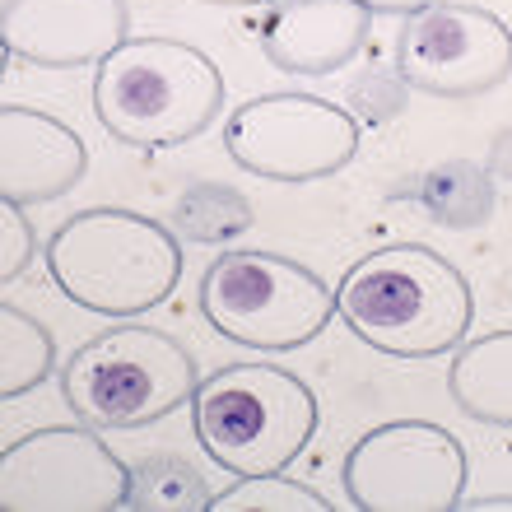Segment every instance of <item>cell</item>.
<instances>
[{"mask_svg": "<svg viewBox=\"0 0 512 512\" xmlns=\"http://www.w3.org/2000/svg\"><path fill=\"white\" fill-rule=\"evenodd\" d=\"M336 312L354 336L396 359L457 350L475 317L471 280L424 243H391L345 270Z\"/></svg>", "mask_w": 512, "mask_h": 512, "instance_id": "1", "label": "cell"}, {"mask_svg": "<svg viewBox=\"0 0 512 512\" xmlns=\"http://www.w3.org/2000/svg\"><path fill=\"white\" fill-rule=\"evenodd\" d=\"M56 289L103 317H140L182 280V247L168 224L122 205H94L56 224L47 238Z\"/></svg>", "mask_w": 512, "mask_h": 512, "instance_id": "2", "label": "cell"}, {"mask_svg": "<svg viewBox=\"0 0 512 512\" xmlns=\"http://www.w3.org/2000/svg\"><path fill=\"white\" fill-rule=\"evenodd\" d=\"M224 108V75L201 47L177 38H126L98 61L94 117L135 149L196 140Z\"/></svg>", "mask_w": 512, "mask_h": 512, "instance_id": "3", "label": "cell"}, {"mask_svg": "<svg viewBox=\"0 0 512 512\" xmlns=\"http://www.w3.org/2000/svg\"><path fill=\"white\" fill-rule=\"evenodd\" d=\"M317 396L280 364H224L191 396V429L205 457L243 475L284 471L317 433Z\"/></svg>", "mask_w": 512, "mask_h": 512, "instance_id": "4", "label": "cell"}, {"mask_svg": "<svg viewBox=\"0 0 512 512\" xmlns=\"http://www.w3.org/2000/svg\"><path fill=\"white\" fill-rule=\"evenodd\" d=\"M201 387V368L159 326H112L66 359L61 396L89 429H140L173 415Z\"/></svg>", "mask_w": 512, "mask_h": 512, "instance_id": "5", "label": "cell"}, {"mask_svg": "<svg viewBox=\"0 0 512 512\" xmlns=\"http://www.w3.org/2000/svg\"><path fill=\"white\" fill-rule=\"evenodd\" d=\"M201 312L219 336L252 350H298L322 336L336 294L322 275L275 252H224L201 275Z\"/></svg>", "mask_w": 512, "mask_h": 512, "instance_id": "6", "label": "cell"}, {"mask_svg": "<svg viewBox=\"0 0 512 512\" xmlns=\"http://www.w3.org/2000/svg\"><path fill=\"white\" fill-rule=\"evenodd\" d=\"M340 480L364 512H452L466 494V447L443 424L396 419L350 447Z\"/></svg>", "mask_w": 512, "mask_h": 512, "instance_id": "7", "label": "cell"}, {"mask_svg": "<svg viewBox=\"0 0 512 512\" xmlns=\"http://www.w3.org/2000/svg\"><path fill=\"white\" fill-rule=\"evenodd\" d=\"M224 149L266 182H317L359 154V117L317 94H261L229 117Z\"/></svg>", "mask_w": 512, "mask_h": 512, "instance_id": "8", "label": "cell"}, {"mask_svg": "<svg viewBox=\"0 0 512 512\" xmlns=\"http://www.w3.org/2000/svg\"><path fill=\"white\" fill-rule=\"evenodd\" d=\"M131 471L98 433L52 424L0 457V503L10 512H108L126 508Z\"/></svg>", "mask_w": 512, "mask_h": 512, "instance_id": "9", "label": "cell"}, {"mask_svg": "<svg viewBox=\"0 0 512 512\" xmlns=\"http://www.w3.org/2000/svg\"><path fill=\"white\" fill-rule=\"evenodd\" d=\"M396 70L419 94L480 98L512 75V28L475 5L433 0L401 24Z\"/></svg>", "mask_w": 512, "mask_h": 512, "instance_id": "10", "label": "cell"}, {"mask_svg": "<svg viewBox=\"0 0 512 512\" xmlns=\"http://www.w3.org/2000/svg\"><path fill=\"white\" fill-rule=\"evenodd\" d=\"M126 0H5L0 38L28 66H89L126 42Z\"/></svg>", "mask_w": 512, "mask_h": 512, "instance_id": "11", "label": "cell"}, {"mask_svg": "<svg viewBox=\"0 0 512 512\" xmlns=\"http://www.w3.org/2000/svg\"><path fill=\"white\" fill-rule=\"evenodd\" d=\"M89 168L80 131L56 122L52 112L0 108V196L14 205H42L66 196Z\"/></svg>", "mask_w": 512, "mask_h": 512, "instance_id": "12", "label": "cell"}, {"mask_svg": "<svg viewBox=\"0 0 512 512\" xmlns=\"http://www.w3.org/2000/svg\"><path fill=\"white\" fill-rule=\"evenodd\" d=\"M368 42L359 0H275L261 24V52L289 75H336Z\"/></svg>", "mask_w": 512, "mask_h": 512, "instance_id": "13", "label": "cell"}, {"mask_svg": "<svg viewBox=\"0 0 512 512\" xmlns=\"http://www.w3.org/2000/svg\"><path fill=\"white\" fill-rule=\"evenodd\" d=\"M447 391L461 415L512 429V331L466 340L447 368Z\"/></svg>", "mask_w": 512, "mask_h": 512, "instance_id": "14", "label": "cell"}, {"mask_svg": "<svg viewBox=\"0 0 512 512\" xmlns=\"http://www.w3.org/2000/svg\"><path fill=\"white\" fill-rule=\"evenodd\" d=\"M419 201L443 229H480L494 215V177L471 159H447L424 173Z\"/></svg>", "mask_w": 512, "mask_h": 512, "instance_id": "15", "label": "cell"}, {"mask_svg": "<svg viewBox=\"0 0 512 512\" xmlns=\"http://www.w3.org/2000/svg\"><path fill=\"white\" fill-rule=\"evenodd\" d=\"M56 364V345H52V331L19 312L14 303H0V396L14 401L33 391Z\"/></svg>", "mask_w": 512, "mask_h": 512, "instance_id": "16", "label": "cell"}, {"mask_svg": "<svg viewBox=\"0 0 512 512\" xmlns=\"http://www.w3.org/2000/svg\"><path fill=\"white\" fill-rule=\"evenodd\" d=\"M126 508L135 512H210L215 494L205 475L182 457H145L131 471Z\"/></svg>", "mask_w": 512, "mask_h": 512, "instance_id": "17", "label": "cell"}, {"mask_svg": "<svg viewBox=\"0 0 512 512\" xmlns=\"http://www.w3.org/2000/svg\"><path fill=\"white\" fill-rule=\"evenodd\" d=\"M252 219V201L219 182H196L173 205V233H182L187 243H229L252 229Z\"/></svg>", "mask_w": 512, "mask_h": 512, "instance_id": "18", "label": "cell"}, {"mask_svg": "<svg viewBox=\"0 0 512 512\" xmlns=\"http://www.w3.org/2000/svg\"><path fill=\"white\" fill-rule=\"evenodd\" d=\"M215 512H331V503L317 489L270 471V475H243V485H233L229 494L215 499Z\"/></svg>", "mask_w": 512, "mask_h": 512, "instance_id": "19", "label": "cell"}, {"mask_svg": "<svg viewBox=\"0 0 512 512\" xmlns=\"http://www.w3.org/2000/svg\"><path fill=\"white\" fill-rule=\"evenodd\" d=\"M350 103H354V112H359L364 122H391V117H401L405 112L401 70H396V75H387V70H368L364 80L350 89Z\"/></svg>", "mask_w": 512, "mask_h": 512, "instance_id": "20", "label": "cell"}, {"mask_svg": "<svg viewBox=\"0 0 512 512\" xmlns=\"http://www.w3.org/2000/svg\"><path fill=\"white\" fill-rule=\"evenodd\" d=\"M33 252H38V238H33L24 205L5 201V210H0V280L5 284L19 280L28 270V261H33Z\"/></svg>", "mask_w": 512, "mask_h": 512, "instance_id": "21", "label": "cell"}, {"mask_svg": "<svg viewBox=\"0 0 512 512\" xmlns=\"http://www.w3.org/2000/svg\"><path fill=\"white\" fill-rule=\"evenodd\" d=\"M489 177L512 182V126L494 135V145H489Z\"/></svg>", "mask_w": 512, "mask_h": 512, "instance_id": "22", "label": "cell"}, {"mask_svg": "<svg viewBox=\"0 0 512 512\" xmlns=\"http://www.w3.org/2000/svg\"><path fill=\"white\" fill-rule=\"evenodd\" d=\"M359 5H364L368 14H405V19H410V14H419L424 5H433V0H359Z\"/></svg>", "mask_w": 512, "mask_h": 512, "instance_id": "23", "label": "cell"}, {"mask_svg": "<svg viewBox=\"0 0 512 512\" xmlns=\"http://www.w3.org/2000/svg\"><path fill=\"white\" fill-rule=\"evenodd\" d=\"M466 508H471V512H512V499H503V494H499V499H471Z\"/></svg>", "mask_w": 512, "mask_h": 512, "instance_id": "24", "label": "cell"}, {"mask_svg": "<svg viewBox=\"0 0 512 512\" xmlns=\"http://www.w3.org/2000/svg\"><path fill=\"white\" fill-rule=\"evenodd\" d=\"M210 5H266V0H210Z\"/></svg>", "mask_w": 512, "mask_h": 512, "instance_id": "25", "label": "cell"}]
</instances>
